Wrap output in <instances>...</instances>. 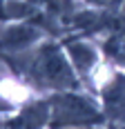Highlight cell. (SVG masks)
Wrapping results in <instances>:
<instances>
[{
	"label": "cell",
	"mask_w": 125,
	"mask_h": 129,
	"mask_svg": "<svg viewBox=\"0 0 125 129\" xmlns=\"http://www.w3.org/2000/svg\"><path fill=\"white\" fill-rule=\"evenodd\" d=\"M100 120L98 111L78 96L56 98V122H96Z\"/></svg>",
	"instance_id": "1"
},
{
	"label": "cell",
	"mask_w": 125,
	"mask_h": 129,
	"mask_svg": "<svg viewBox=\"0 0 125 129\" xmlns=\"http://www.w3.org/2000/svg\"><path fill=\"white\" fill-rule=\"evenodd\" d=\"M34 38H36V31L34 29H11L5 36L2 45L5 47H23V45H27L29 40H34Z\"/></svg>",
	"instance_id": "5"
},
{
	"label": "cell",
	"mask_w": 125,
	"mask_h": 129,
	"mask_svg": "<svg viewBox=\"0 0 125 129\" xmlns=\"http://www.w3.org/2000/svg\"><path fill=\"white\" fill-rule=\"evenodd\" d=\"M105 107L114 118H125V80L116 78L114 85L105 91Z\"/></svg>",
	"instance_id": "3"
},
{
	"label": "cell",
	"mask_w": 125,
	"mask_h": 129,
	"mask_svg": "<svg viewBox=\"0 0 125 129\" xmlns=\"http://www.w3.org/2000/svg\"><path fill=\"white\" fill-rule=\"evenodd\" d=\"M94 2H105V0H94Z\"/></svg>",
	"instance_id": "7"
},
{
	"label": "cell",
	"mask_w": 125,
	"mask_h": 129,
	"mask_svg": "<svg viewBox=\"0 0 125 129\" xmlns=\"http://www.w3.org/2000/svg\"><path fill=\"white\" fill-rule=\"evenodd\" d=\"M69 51H72V58L78 62V67H83V69L92 67L94 58H96V56H94V51L89 49L87 45H72V47H69Z\"/></svg>",
	"instance_id": "6"
},
{
	"label": "cell",
	"mask_w": 125,
	"mask_h": 129,
	"mask_svg": "<svg viewBox=\"0 0 125 129\" xmlns=\"http://www.w3.org/2000/svg\"><path fill=\"white\" fill-rule=\"evenodd\" d=\"M36 71L49 85H72L74 82L69 69L65 67V62H62V58L58 56L56 49H43V53L36 62Z\"/></svg>",
	"instance_id": "2"
},
{
	"label": "cell",
	"mask_w": 125,
	"mask_h": 129,
	"mask_svg": "<svg viewBox=\"0 0 125 129\" xmlns=\"http://www.w3.org/2000/svg\"><path fill=\"white\" fill-rule=\"evenodd\" d=\"M45 120H47V107L45 105H34L13 122L11 127L13 129H38Z\"/></svg>",
	"instance_id": "4"
}]
</instances>
